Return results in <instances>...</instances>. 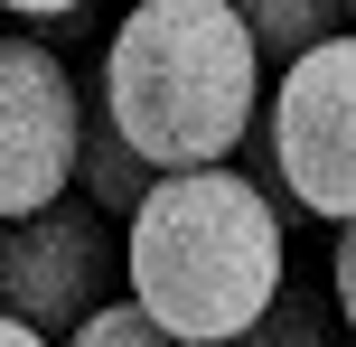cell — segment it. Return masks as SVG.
Returning a JSON list of instances; mask_svg holds the SVG:
<instances>
[{
  "label": "cell",
  "instance_id": "obj_9",
  "mask_svg": "<svg viewBox=\"0 0 356 347\" xmlns=\"http://www.w3.org/2000/svg\"><path fill=\"white\" fill-rule=\"evenodd\" d=\"M56 347H188V338H169L160 319H141L131 300H94V310L75 319V329L56 338Z\"/></svg>",
  "mask_w": 356,
  "mask_h": 347
},
{
  "label": "cell",
  "instance_id": "obj_2",
  "mask_svg": "<svg viewBox=\"0 0 356 347\" xmlns=\"http://www.w3.org/2000/svg\"><path fill=\"white\" fill-rule=\"evenodd\" d=\"M104 122L150 169H207L234 160L253 104H263V56L225 0H131L104 47Z\"/></svg>",
  "mask_w": 356,
  "mask_h": 347
},
{
  "label": "cell",
  "instance_id": "obj_4",
  "mask_svg": "<svg viewBox=\"0 0 356 347\" xmlns=\"http://www.w3.org/2000/svg\"><path fill=\"white\" fill-rule=\"evenodd\" d=\"M122 282V225L94 197H47L29 216H0V319L38 338H66L94 300Z\"/></svg>",
  "mask_w": 356,
  "mask_h": 347
},
{
  "label": "cell",
  "instance_id": "obj_8",
  "mask_svg": "<svg viewBox=\"0 0 356 347\" xmlns=\"http://www.w3.org/2000/svg\"><path fill=\"white\" fill-rule=\"evenodd\" d=\"M234 347H338V310H328V300H319V291H309V282L282 263L272 300L244 319V338H234Z\"/></svg>",
  "mask_w": 356,
  "mask_h": 347
},
{
  "label": "cell",
  "instance_id": "obj_7",
  "mask_svg": "<svg viewBox=\"0 0 356 347\" xmlns=\"http://www.w3.org/2000/svg\"><path fill=\"white\" fill-rule=\"evenodd\" d=\"M225 10L244 19V38H253L263 66H291L300 47H319V38L347 29V0H225Z\"/></svg>",
  "mask_w": 356,
  "mask_h": 347
},
{
  "label": "cell",
  "instance_id": "obj_6",
  "mask_svg": "<svg viewBox=\"0 0 356 347\" xmlns=\"http://www.w3.org/2000/svg\"><path fill=\"white\" fill-rule=\"evenodd\" d=\"M150 179H160V169L104 122V104H85V122H75V197H94L104 216H131V197H141Z\"/></svg>",
  "mask_w": 356,
  "mask_h": 347
},
{
  "label": "cell",
  "instance_id": "obj_11",
  "mask_svg": "<svg viewBox=\"0 0 356 347\" xmlns=\"http://www.w3.org/2000/svg\"><path fill=\"white\" fill-rule=\"evenodd\" d=\"M0 347H56V338H38V329H19V319H0Z\"/></svg>",
  "mask_w": 356,
  "mask_h": 347
},
{
  "label": "cell",
  "instance_id": "obj_10",
  "mask_svg": "<svg viewBox=\"0 0 356 347\" xmlns=\"http://www.w3.org/2000/svg\"><path fill=\"white\" fill-rule=\"evenodd\" d=\"M0 10H19V19H56V10H85V0H0Z\"/></svg>",
  "mask_w": 356,
  "mask_h": 347
},
{
  "label": "cell",
  "instance_id": "obj_1",
  "mask_svg": "<svg viewBox=\"0 0 356 347\" xmlns=\"http://www.w3.org/2000/svg\"><path fill=\"white\" fill-rule=\"evenodd\" d=\"M291 263V225L244 169L207 160V169H160L131 197L122 225V282L131 310L160 319L188 347H234L244 319L272 300Z\"/></svg>",
  "mask_w": 356,
  "mask_h": 347
},
{
  "label": "cell",
  "instance_id": "obj_3",
  "mask_svg": "<svg viewBox=\"0 0 356 347\" xmlns=\"http://www.w3.org/2000/svg\"><path fill=\"white\" fill-rule=\"evenodd\" d=\"M253 131H263L282 197L300 216L347 225V207H356V47H347V29L300 47L282 66V85H263Z\"/></svg>",
  "mask_w": 356,
  "mask_h": 347
},
{
  "label": "cell",
  "instance_id": "obj_5",
  "mask_svg": "<svg viewBox=\"0 0 356 347\" xmlns=\"http://www.w3.org/2000/svg\"><path fill=\"white\" fill-rule=\"evenodd\" d=\"M75 122L85 85L66 75V56L38 38H0V216H29L75 188Z\"/></svg>",
  "mask_w": 356,
  "mask_h": 347
}]
</instances>
